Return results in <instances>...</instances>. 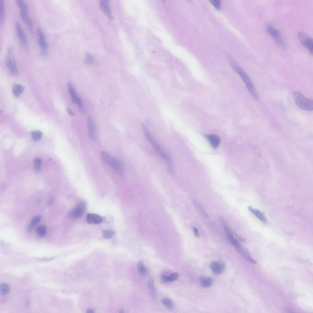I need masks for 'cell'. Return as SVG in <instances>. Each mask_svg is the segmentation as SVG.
I'll return each instance as SVG.
<instances>
[{
    "mask_svg": "<svg viewBox=\"0 0 313 313\" xmlns=\"http://www.w3.org/2000/svg\"><path fill=\"white\" fill-rule=\"evenodd\" d=\"M293 95L295 101L300 109L306 111H311L313 109V101L305 97L298 91H294Z\"/></svg>",
    "mask_w": 313,
    "mask_h": 313,
    "instance_id": "4",
    "label": "cell"
},
{
    "mask_svg": "<svg viewBox=\"0 0 313 313\" xmlns=\"http://www.w3.org/2000/svg\"><path fill=\"white\" fill-rule=\"evenodd\" d=\"M67 87L68 91L71 96L72 101L74 103L76 104L79 97L78 96L76 92L71 83H68Z\"/></svg>",
    "mask_w": 313,
    "mask_h": 313,
    "instance_id": "19",
    "label": "cell"
},
{
    "mask_svg": "<svg viewBox=\"0 0 313 313\" xmlns=\"http://www.w3.org/2000/svg\"><path fill=\"white\" fill-rule=\"evenodd\" d=\"M204 136L214 149H216L218 147L220 142V139L218 135L215 134H209L205 135Z\"/></svg>",
    "mask_w": 313,
    "mask_h": 313,
    "instance_id": "13",
    "label": "cell"
},
{
    "mask_svg": "<svg viewBox=\"0 0 313 313\" xmlns=\"http://www.w3.org/2000/svg\"><path fill=\"white\" fill-rule=\"evenodd\" d=\"M193 203L195 207L199 209L205 216L208 217L209 215L204 206L197 201L194 200Z\"/></svg>",
    "mask_w": 313,
    "mask_h": 313,
    "instance_id": "28",
    "label": "cell"
},
{
    "mask_svg": "<svg viewBox=\"0 0 313 313\" xmlns=\"http://www.w3.org/2000/svg\"><path fill=\"white\" fill-rule=\"evenodd\" d=\"M94 312V310L93 309H89L87 311V312L88 313H93Z\"/></svg>",
    "mask_w": 313,
    "mask_h": 313,
    "instance_id": "43",
    "label": "cell"
},
{
    "mask_svg": "<svg viewBox=\"0 0 313 313\" xmlns=\"http://www.w3.org/2000/svg\"><path fill=\"white\" fill-rule=\"evenodd\" d=\"M210 267L212 271L214 273L219 274L222 273L224 271L225 265L223 262L213 261L211 262Z\"/></svg>",
    "mask_w": 313,
    "mask_h": 313,
    "instance_id": "11",
    "label": "cell"
},
{
    "mask_svg": "<svg viewBox=\"0 0 313 313\" xmlns=\"http://www.w3.org/2000/svg\"><path fill=\"white\" fill-rule=\"evenodd\" d=\"M9 292V288L8 284L6 283L1 284L0 286V294L3 296L6 295Z\"/></svg>",
    "mask_w": 313,
    "mask_h": 313,
    "instance_id": "30",
    "label": "cell"
},
{
    "mask_svg": "<svg viewBox=\"0 0 313 313\" xmlns=\"http://www.w3.org/2000/svg\"><path fill=\"white\" fill-rule=\"evenodd\" d=\"M298 36L301 44L312 54L313 43L312 38L307 34L303 32H299Z\"/></svg>",
    "mask_w": 313,
    "mask_h": 313,
    "instance_id": "7",
    "label": "cell"
},
{
    "mask_svg": "<svg viewBox=\"0 0 313 313\" xmlns=\"http://www.w3.org/2000/svg\"><path fill=\"white\" fill-rule=\"evenodd\" d=\"M36 233L38 236L42 237L44 236L46 234V227L44 225H41L36 228Z\"/></svg>",
    "mask_w": 313,
    "mask_h": 313,
    "instance_id": "27",
    "label": "cell"
},
{
    "mask_svg": "<svg viewBox=\"0 0 313 313\" xmlns=\"http://www.w3.org/2000/svg\"><path fill=\"white\" fill-rule=\"evenodd\" d=\"M24 87L20 84L15 83L12 87L13 93L16 96L20 95L24 91Z\"/></svg>",
    "mask_w": 313,
    "mask_h": 313,
    "instance_id": "22",
    "label": "cell"
},
{
    "mask_svg": "<svg viewBox=\"0 0 313 313\" xmlns=\"http://www.w3.org/2000/svg\"><path fill=\"white\" fill-rule=\"evenodd\" d=\"M200 281L201 285L204 288L209 287L213 283L212 278L208 276H201L200 278Z\"/></svg>",
    "mask_w": 313,
    "mask_h": 313,
    "instance_id": "20",
    "label": "cell"
},
{
    "mask_svg": "<svg viewBox=\"0 0 313 313\" xmlns=\"http://www.w3.org/2000/svg\"><path fill=\"white\" fill-rule=\"evenodd\" d=\"M41 219L39 215H36L33 217L31 219V222L27 228V231L30 232L35 226L38 224Z\"/></svg>",
    "mask_w": 313,
    "mask_h": 313,
    "instance_id": "24",
    "label": "cell"
},
{
    "mask_svg": "<svg viewBox=\"0 0 313 313\" xmlns=\"http://www.w3.org/2000/svg\"><path fill=\"white\" fill-rule=\"evenodd\" d=\"M210 3L217 9L221 8V1L220 0H210Z\"/></svg>",
    "mask_w": 313,
    "mask_h": 313,
    "instance_id": "37",
    "label": "cell"
},
{
    "mask_svg": "<svg viewBox=\"0 0 313 313\" xmlns=\"http://www.w3.org/2000/svg\"><path fill=\"white\" fill-rule=\"evenodd\" d=\"M160 301L168 309L171 310L174 308V305L171 299L167 298H163L161 299Z\"/></svg>",
    "mask_w": 313,
    "mask_h": 313,
    "instance_id": "26",
    "label": "cell"
},
{
    "mask_svg": "<svg viewBox=\"0 0 313 313\" xmlns=\"http://www.w3.org/2000/svg\"><path fill=\"white\" fill-rule=\"evenodd\" d=\"M239 252L249 262L253 264H257L256 262L251 257L249 252L246 249L243 248Z\"/></svg>",
    "mask_w": 313,
    "mask_h": 313,
    "instance_id": "21",
    "label": "cell"
},
{
    "mask_svg": "<svg viewBox=\"0 0 313 313\" xmlns=\"http://www.w3.org/2000/svg\"><path fill=\"white\" fill-rule=\"evenodd\" d=\"M6 62L7 67L11 74L13 75H16L18 73L17 62L12 54H8L6 58Z\"/></svg>",
    "mask_w": 313,
    "mask_h": 313,
    "instance_id": "9",
    "label": "cell"
},
{
    "mask_svg": "<svg viewBox=\"0 0 313 313\" xmlns=\"http://www.w3.org/2000/svg\"><path fill=\"white\" fill-rule=\"evenodd\" d=\"M41 160L38 157L35 158L34 160V168L37 172L39 171L41 169Z\"/></svg>",
    "mask_w": 313,
    "mask_h": 313,
    "instance_id": "34",
    "label": "cell"
},
{
    "mask_svg": "<svg viewBox=\"0 0 313 313\" xmlns=\"http://www.w3.org/2000/svg\"><path fill=\"white\" fill-rule=\"evenodd\" d=\"M20 17L25 24L27 25L28 28L31 31L33 27V24L31 19L28 15V12H20Z\"/></svg>",
    "mask_w": 313,
    "mask_h": 313,
    "instance_id": "17",
    "label": "cell"
},
{
    "mask_svg": "<svg viewBox=\"0 0 313 313\" xmlns=\"http://www.w3.org/2000/svg\"><path fill=\"white\" fill-rule=\"evenodd\" d=\"M115 232L111 230H105L103 231V236L104 238L106 239H109L112 237Z\"/></svg>",
    "mask_w": 313,
    "mask_h": 313,
    "instance_id": "36",
    "label": "cell"
},
{
    "mask_svg": "<svg viewBox=\"0 0 313 313\" xmlns=\"http://www.w3.org/2000/svg\"><path fill=\"white\" fill-rule=\"evenodd\" d=\"M13 50L12 47L10 46L7 49L8 54H13Z\"/></svg>",
    "mask_w": 313,
    "mask_h": 313,
    "instance_id": "41",
    "label": "cell"
},
{
    "mask_svg": "<svg viewBox=\"0 0 313 313\" xmlns=\"http://www.w3.org/2000/svg\"><path fill=\"white\" fill-rule=\"evenodd\" d=\"M87 220L89 224H99L103 221V218L97 214L88 213L87 216Z\"/></svg>",
    "mask_w": 313,
    "mask_h": 313,
    "instance_id": "14",
    "label": "cell"
},
{
    "mask_svg": "<svg viewBox=\"0 0 313 313\" xmlns=\"http://www.w3.org/2000/svg\"><path fill=\"white\" fill-rule=\"evenodd\" d=\"M248 209L250 212L255 215L263 223L267 222L266 218L259 210L255 209L250 206L248 207Z\"/></svg>",
    "mask_w": 313,
    "mask_h": 313,
    "instance_id": "18",
    "label": "cell"
},
{
    "mask_svg": "<svg viewBox=\"0 0 313 313\" xmlns=\"http://www.w3.org/2000/svg\"><path fill=\"white\" fill-rule=\"evenodd\" d=\"M5 18V9L4 2L3 0L0 1V22L3 24Z\"/></svg>",
    "mask_w": 313,
    "mask_h": 313,
    "instance_id": "31",
    "label": "cell"
},
{
    "mask_svg": "<svg viewBox=\"0 0 313 313\" xmlns=\"http://www.w3.org/2000/svg\"><path fill=\"white\" fill-rule=\"evenodd\" d=\"M179 277V274L177 272L172 273L169 276L163 275L161 278L164 282H171L176 280Z\"/></svg>",
    "mask_w": 313,
    "mask_h": 313,
    "instance_id": "23",
    "label": "cell"
},
{
    "mask_svg": "<svg viewBox=\"0 0 313 313\" xmlns=\"http://www.w3.org/2000/svg\"><path fill=\"white\" fill-rule=\"evenodd\" d=\"M86 208V204L84 201L79 202L69 213L70 217L74 219L79 218L84 213Z\"/></svg>",
    "mask_w": 313,
    "mask_h": 313,
    "instance_id": "8",
    "label": "cell"
},
{
    "mask_svg": "<svg viewBox=\"0 0 313 313\" xmlns=\"http://www.w3.org/2000/svg\"><path fill=\"white\" fill-rule=\"evenodd\" d=\"M226 56L234 70L240 75L245 83L248 90L252 97L256 100L259 99V96L253 84L248 75L236 63L230 54L226 53Z\"/></svg>",
    "mask_w": 313,
    "mask_h": 313,
    "instance_id": "1",
    "label": "cell"
},
{
    "mask_svg": "<svg viewBox=\"0 0 313 313\" xmlns=\"http://www.w3.org/2000/svg\"><path fill=\"white\" fill-rule=\"evenodd\" d=\"M193 230L194 234L195 236L197 237H199V234L198 232V230L197 228L196 227H194L193 228Z\"/></svg>",
    "mask_w": 313,
    "mask_h": 313,
    "instance_id": "39",
    "label": "cell"
},
{
    "mask_svg": "<svg viewBox=\"0 0 313 313\" xmlns=\"http://www.w3.org/2000/svg\"><path fill=\"white\" fill-rule=\"evenodd\" d=\"M84 63L87 64L92 65L94 63L95 60L93 56L89 53H87L85 57Z\"/></svg>",
    "mask_w": 313,
    "mask_h": 313,
    "instance_id": "32",
    "label": "cell"
},
{
    "mask_svg": "<svg viewBox=\"0 0 313 313\" xmlns=\"http://www.w3.org/2000/svg\"><path fill=\"white\" fill-rule=\"evenodd\" d=\"M15 28L18 38L23 46L26 48L28 46V42L26 36L19 23L15 24Z\"/></svg>",
    "mask_w": 313,
    "mask_h": 313,
    "instance_id": "10",
    "label": "cell"
},
{
    "mask_svg": "<svg viewBox=\"0 0 313 313\" xmlns=\"http://www.w3.org/2000/svg\"><path fill=\"white\" fill-rule=\"evenodd\" d=\"M37 31L38 36V44L41 50V54L43 57H46L48 53V45L46 41V37L39 28H37Z\"/></svg>",
    "mask_w": 313,
    "mask_h": 313,
    "instance_id": "6",
    "label": "cell"
},
{
    "mask_svg": "<svg viewBox=\"0 0 313 313\" xmlns=\"http://www.w3.org/2000/svg\"><path fill=\"white\" fill-rule=\"evenodd\" d=\"M265 28L267 33L273 38L277 44L281 46H284V42L280 32L277 29L270 24H266Z\"/></svg>",
    "mask_w": 313,
    "mask_h": 313,
    "instance_id": "5",
    "label": "cell"
},
{
    "mask_svg": "<svg viewBox=\"0 0 313 313\" xmlns=\"http://www.w3.org/2000/svg\"><path fill=\"white\" fill-rule=\"evenodd\" d=\"M101 156L103 161L112 168L117 174L121 175H123L124 166L121 161L113 157L104 151L101 152Z\"/></svg>",
    "mask_w": 313,
    "mask_h": 313,
    "instance_id": "3",
    "label": "cell"
},
{
    "mask_svg": "<svg viewBox=\"0 0 313 313\" xmlns=\"http://www.w3.org/2000/svg\"><path fill=\"white\" fill-rule=\"evenodd\" d=\"M100 6L101 10L107 16L109 19H112L109 1L107 0H101L100 2Z\"/></svg>",
    "mask_w": 313,
    "mask_h": 313,
    "instance_id": "15",
    "label": "cell"
},
{
    "mask_svg": "<svg viewBox=\"0 0 313 313\" xmlns=\"http://www.w3.org/2000/svg\"><path fill=\"white\" fill-rule=\"evenodd\" d=\"M87 123L88 135L92 140H94L95 136V127L94 121L91 117L89 116L87 117Z\"/></svg>",
    "mask_w": 313,
    "mask_h": 313,
    "instance_id": "12",
    "label": "cell"
},
{
    "mask_svg": "<svg viewBox=\"0 0 313 313\" xmlns=\"http://www.w3.org/2000/svg\"><path fill=\"white\" fill-rule=\"evenodd\" d=\"M67 111L68 113L70 115L72 116H75V114L74 112L69 108L67 109Z\"/></svg>",
    "mask_w": 313,
    "mask_h": 313,
    "instance_id": "40",
    "label": "cell"
},
{
    "mask_svg": "<svg viewBox=\"0 0 313 313\" xmlns=\"http://www.w3.org/2000/svg\"><path fill=\"white\" fill-rule=\"evenodd\" d=\"M76 104L77 105L79 109L81 111L82 113H84V109L83 107V103L81 99L80 98H79Z\"/></svg>",
    "mask_w": 313,
    "mask_h": 313,
    "instance_id": "38",
    "label": "cell"
},
{
    "mask_svg": "<svg viewBox=\"0 0 313 313\" xmlns=\"http://www.w3.org/2000/svg\"><path fill=\"white\" fill-rule=\"evenodd\" d=\"M142 127L144 133L147 140L157 153L167 162L170 171L172 173L173 171L169 156L154 140L146 126L144 124H142Z\"/></svg>",
    "mask_w": 313,
    "mask_h": 313,
    "instance_id": "2",
    "label": "cell"
},
{
    "mask_svg": "<svg viewBox=\"0 0 313 313\" xmlns=\"http://www.w3.org/2000/svg\"><path fill=\"white\" fill-rule=\"evenodd\" d=\"M137 266L138 271L141 274L143 275L146 273V269L142 260H139L138 262Z\"/></svg>",
    "mask_w": 313,
    "mask_h": 313,
    "instance_id": "33",
    "label": "cell"
},
{
    "mask_svg": "<svg viewBox=\"0 0 313 313\" xmlns=\"http://www.w3.org/2000/svg\"><path fill=\"white\" fill-rule=\"evenodd\" d=\"M42 134V132L40 131H34L31 132L32 138L34 140H38L41 138Z\"/></svg>",
    "mask_w": 313,
    "mask_h": 313,
    "instance_id": "35",
    "label": "cell"
},
{
    "mask_svg": "<svg viewBox=\"0 0 313 313\" xmlns=\"http://www.w3.org/2000/svg\"><path fill=\"white\" fill-rule=\"evenodd\" d=\"M220 219L221 224L225 230L226 235L230 241L231 242L234 238V237L233 233L230 229L227 223L224 219L222 217H220Z\"/></svg>",
    "mask_w": 313,
    "mask_h": 313,
    "instance_id": "16",
    "label": "cell"
},
{
    "mask_svg": "<svg viewBox=\"0 0 313 313\" xmlns=\"http://www.w3.org/2000/svg\"><path fill=\"white\" fill-rule=\"evenodd\" d=\"M16 3L20 11L28 12V9L26 3L23 0H16Z\"/></svg>",
    "mask_w": 313,
    "mask_h": 313,
    "instance_id": "25",
    "label": "cell"
},
{
    "mask_svg": "<svg viewBox=\"0 0 313 313\" xmlns=\"http://www.w3.org/2000/svg\"><path fill=\"white\" fill-rule=\"evenodd\" d=\"M285 311L287 312H289V313H293V312H294L292 310H291L290 309H289V308H288L286 307L285 308Z\"/></svg>",
    "mask_w": 313,
    "mask_h": 313,
    "instance_id": "42",
    "label": "cell"
},
{
    "mask_svg": "<svg viewBox=\"0 0 313 313\" xmlns=\"http://www.w3.org/2000/svg\"><path fill=\"white\" fill-rule=\"evenodd\" d=\"M148 286L152 297L155 298L156 296V290L154 285V281L153 279L151 278L149 280Z\"/></svg>",
    "mask_w": 313,
    "mask_h": 313,
    "instance_id": "29",
    "label": "cell"
}]
</instances>
